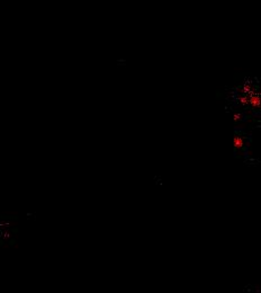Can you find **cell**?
Returning <instances> with one entry per match:
<instances>
[{
  "label": "cell",
  "mask_w": 261,
  "mask_h": 293,
  "mask_svg": "<svg viewBox=\"0 0 261 293\" xmlns=\"http://www.w3.org/2000/svg\"><path fill=\"white\" fill-rule=\"evenodd\" d=\"M250 103L253 105V106H259V98L254 96V97H252L250 99Z\"/></svg>",
  "instance_id": "cell-2"
},
{
  "label": "cell",
  "mask_w": 261,
  "mask_h": 293,
  "mask_svg": "<svg viewBox=\"0 0 261 293\" xmlns=\"http://www.w3.org/2000/svg\"><path fill=\"white\" fill-rule=\"evenodd\" d=\"M234 144H235V146H237V148H241V146H242V144H243V141H242V139H241V138L237 136V138L234 139Z\"/></svg>",
  "instance_id": "cell-1"
}]
</instances>
